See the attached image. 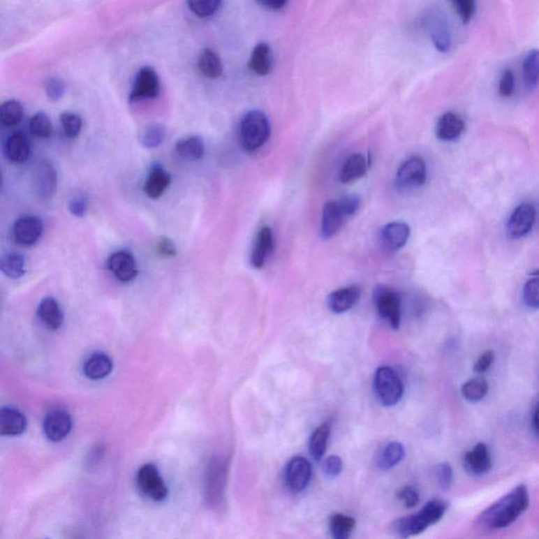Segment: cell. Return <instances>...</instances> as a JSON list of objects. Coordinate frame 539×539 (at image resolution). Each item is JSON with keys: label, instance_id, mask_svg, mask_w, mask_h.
Instances as JSON below:
<instances>
[{"label": "cell", "instance_id": "obj_48", "mask_svg": "<svg viewBox=\"0 0 539 539\" xmlns=\"http://www.w3.org/2000/svg\"><path fill=\"white\" fill-rule=\"evenodd\" d=\"M339 208L344 216L349 217L357 212L360 206V199L357 195H348L339 201Z\"/></svg>", "mask_w": 539, "mask_h": 539}, {"label": "cell", "instance_id": "obj_51", "mask_svg": "<svg viewBox=\"0 0 539 539\" xmlns=\"http://www.w3.org/2000/svg\"><path fill=\"white\" fill-rule=\"evenodd\" d=\"M495 360V353L492 350H488V351L484 352L480 357L476 360L475 364H474V371L476 373H485L492 367L493 362Z\"/></svg>", "mask_w": 539, "mask_h": 539}, {"label": "cell", "instance_id": "obj_2", "mask_svg": "<svg viewBox=\"0 0 539 539\" xmlns=\"http://www.w3.org/2000/svg\"><path fill=\"white\" fill-rule=\"evenodd\" d=\"M448 507V503L441 499L429 501L418 513L396 520L393 531L402 538L420 534L429 526L437 524L445 516Z\"/></svg>", "mask_w": 539, "mask_h": 539}, {"label": "cell", "instance_id": "obj_29", "mask_svg": "<svg viewBox=\"0 0 539 539\" xmlns=\"http://www.w3.org/2000/svg\"><path fill=\"white\" fill-rule=\"evenodd\" d=\"M198 69L202 75L210 80L221 77L223 71L221 57L212 49L202 50L198 58Z\"/></svg>", "mask_w": 539, "mask_h": 539}, {"label": "cell", "instance_id": "obj_10", "mask_svg": "<svg viewBox=\"0 0 539 539\" xmlns=\"http://www.w3.org/2000/svg\"><path fill=\"white\" fill-rule=\"evenodd\" d=\"M398 184L402 188H418L427 180V167L422 158L413 156L404 161L396 176Z\"/></svg>", "mask_w": 539, "mask_h": 539}, {"label": "cell", "instance_id": "obj_33", "mask_svg": "<svg viewBox=\"0 0 539 539\" xmlns=\"http://www.w3.org/2000/svg\"><path fill=\"white\" fill-rule=\"evenodd\" d=\"M0 269L10 279H20L26 274V260L20 253L11 252L3 255L0 261Z\"/></svg>", "mask_w": 539, "mask_h": 539}, {"label": "cell", "instance_id": "obj_9", "mask_svg": "<svg viewBox=\"0 0 539 539\" xmlns=\"http://www.w3.org/2000/svg\"><path fill=\"white\" fill-rule=\"evenodd\" d=\"M71 415L66 410L53 409L43 420V432L47 439L54 443L64 441L72 430Z\"/></svg>", "mask_w": 539, "mask_h": 539}, {"label": "cell", "instance_id": "obj_35", "mask_svg": "<svg viewBox=\"0 0 539 539\" xmlns=\"http://www.w3.org/2000/svg\"><path fill=\"white\" fill-rule=\"evenodd\" d=\"M355 519L343 514H335L330 519V532L335 539L349 538L355 528Z\"/></svg>", "mask_w": 539, "mask_h": 539}, {"label": "cell", "instance_id": "obj_41", "mask_svg": "<svg viewBox=\"0 0 539 539\" xmlns=\"http://www.w3.org/2000/svg\"><path fill=\"white\" fill-rule=\"evenodd\" d=\"M60 122L66 138L71 140L78 138L82 128V119L80 115L71 112H64L60 115Z\"/></svg>", "mask_w": 539, "mask_h": 539}, {"label": "cell", "instance_id": "obj_34", "mask_svg": "<svg viewBox=\"0 0 539 539\" xmlns=\"http://www.w3.org/2000/svg\"><path fill=\"white\" fill-rule=\"evenodd\" d=\"M524 80L526 88L533 90L539 84V50L528 52L522 62Z\"/></svg>", "mask_w": 539, "mask_h": 539}, {"label": "cell", "instance_id": "obj_11", "mask_svg": "<svg viewBox=\"0 0 539 539\" xmlns=\"http://www.w3.org/2000/svg\"><path fill=\"white\" fill-rule=\"evenodd\" d=\"M108 269L113 273L116 279L121 283H130L138 276L136 260L131 253L117 251L108 259Z\"/></svg>", "mask_w": 539, "mask_h": 539}, {"label": "cell", "instance_id": "obj_12", "mask_svg": "<svg viewBox=\"0 0 539 539\" xmlns=\"http://www.w3.org/2000/svg\"><path fill=\"white\" fill-rule=\"evenodd\" d=\"M535 209L532 205L524 204L519 205L514 210L508 221L507 233L510 237L513 239L524 237V235L532 229L533 223L535 221Z\"/></svg>", "mask_w": 539, "mask_h": 539}, {"label": "cell", "instance_id": "obj_53", "mask_svg": "<svg viewBox=\"0 0 539 539\" xmlns=\"http://www.w3.org/2000/svg\"><path fill=\"white\" fill-rule=\"evenodd\" d=\"M259 5L270 10H281L286 7L289 0H256Z\"/></svg>", "mask_w": 539, "mask_h": 539}, {"label": "cell", "instance_id": "obj_18", "mask_svg": "<svg viewBox=\"0 0 539 539\" xmlns=\"http://www.w3.org/2000/svg\"><path fill=\"white\" fill-rule=\"evenodd\" d=\"M26 416L16 408L5 407L0 410V434L17 436L26 431Z\"/></svg>", "mask_w": 539, "mask_h": 539}, {"label": "cell", "instance_id": "obj_37", "mask_svg": "<svg viewBox=\"0 0 539 539\" xmlns=\"http://www.w3.org/2000/svg\"><path fill=\"white\" fill-rule=\"evenodd\" d=\"M489 392V383L484 378L470 379L462 385V395L470 402H478L486 397Z\"/></svg>", "mask_w": 539, "mask_h": 539}, {"label": "cell", "instance_id": "obj_19", "mask_svg": "<svg viewBox=\"0 0 539 539\" xmlns=\"http://www.w3.org/2000/svg\"><path fill=\"white\" fill-rule=\"evenodd\" d=\"M343 212L339 208V201H329L323 207V219H321V237L330 239L339 233L343 226Z\"/></svg>", "mask_w": 539, "mask_h": 539}, {"label": "cell", "instance_id": "obj_27", "mask_svg": "<svg viewBox=\"0 0 539 539\" xmlns=\"http://www.w3.org/2000/svg\"><path fill=\"white\" fill-rule=\"evenodd\" d=\"M367 169H368V161L366 157L356 153L351 155L344 163L339 173V180L343 184L355 182L367 173Z\"/></svg>", "mask_w": 539, "mask_h": 539}, {"label": "cell", "instance_id": "obj_30", "mask_svg": "<svg viewBox=\"0 0 539 539\" xmlns=\"http://www.w3.org/2000/svg\"><path fill=\"white\" fill-rule=\"evenodd\" d=\"M176 153L184 161H196L202 158L205 155V142L198 136L180 140L175 145Z\"/></svg>", "mask_w": 539, "mask_h": 539}, {"label": "cell", "instance_id": "obj_8", "mask_svg": "<svg viewBox=\"0 0 539 539\" xmlns=\"http://www.w3.org/2000/svg\"><path fill=\"white\" fill-rule=\"evenodd\" d=\"M311 478L312 466L306 458L297 456L288 462L283 473V480L290 492L294 494L302 492L309 486Z\"/></svg>", "mask_w": 539, "mask_h": 539}, {"label": "cell", "instance_id": "obj_6", "mask_svg": "<svg viewBox=\"0 0 539 539\" xmlns=\"http://www.w3.org/2000/svg\"><path fill=\"white\" fill-rule=\"evenodd\" d=\"M136 485L140 492L151 501H165L169 494L158 468L152 464H145L138 470Z\"/></svg>", "mask_w": 539, "mask_h": 539}, {"label": "cell", "instance_id": "obj_24", "mask_svg": "<svg viewBox=\"0 0 539 539\" xmlns=\"http://www.w3.org/2000/svg\"><path fill=\"white\" fill-rule=\"evenodd\" d=\"M39 319L47 325L49 329L58 330L61 327L64 320V312L60 308L57 300L53 297L43 298L37 310Z\"/></svg>", "mask_w": 539, "mask_h": 539}, {"label": "cell", "instance_id": "obj_42", "mask_svg": "<svg viewBox=\"0 0 539 539\" xmlns=\"http://www.w3.org/2000/svg\"><path fill=\"white\" fill-rule=\"evenodd\" d=\"M522 300L528 308H539V277L526 281L522 291Z\"/></svg>", "mask_w": 539, "mask_h": 539}, {"label": "cell", "instance_id": "obj_54", "mask_svg": "<svg viewBox=\"0 0 539 539\" xmlns=\"http://www.w3.org/2000/svg\"><path fill=\"white\" fill-rule=\"evenodd\" d=\"M533 424H534L535 429L539 432V404L537 409L535 410L534 415H533Z\"/></svg>", "mask_w": 539, "mask_h": 539}, {"label": "cell", "instance_id": "obj_52", "mask_svg": "<svg viewBox=\"0 0 539 539\" xmlns=\"http://www.w3.org/2000/svg\"><path fill=\"white\" fill-rule=\"evenodd\" d=\"M156 251L163 257H174L177 254V248L170 238H159L156 244Z\"/></svg>", "mask_w": 539, "mask_h": 539}, {"label": "cell", "instance_id": "obj_13", "mask_svg": "<svg viewBox=\"0 0 539 539\" xmlns=\"http://www.w3.org/2000/svg\"><path fill=\"white\" fill-rule=\"evenodd\" d=\"M43 223L38 217H20L13 226V237L22 246H33L43 235Z\"/></svg>", "mask_w": 539, "mask_h": 539}, {"label": "cell", "instance_id": "obj_3", "mask_svg": "<svg viewBox=\"0 0 539 539\" xmlns=\"http://www.w3.org/2000/svg\"><path fill=\"white\" fill-rule=\"evenodd\" d=\"M271 126L267 115L261 111L248 112L240 120L238 138L242 148L246 152H255L269 140Z\"/></svg>", "mask_w": 539, "mask_h": 539}, {"label": "cell", "instance_id": "obj_49", "mask_svg": "<svg viewBox=\"0 0 539 539\" xmlns=\"http://www.w3.org/2000/svg\"><path fill=\"white\" fill-rule=\"evenodd\" d=\"M515 90V78L511 70H505L499 82V94L503 97L511 96Z\"/></svg>", "mask_w": 539, "mask_h": 539}, {"label": "cell", "instance_id": "obj_39", "mask_svg": "<svg viewBox=\"0 0 539 539\" xmlns=\"http://www.w3.org/2000/svg\"><path fill=\"white\" fill-rule=\"evenodd\" d=\"M29 128L35 138H49L53 133V124L45 112H38L32 116Z\"/></svg>", "mask_w": 539, "mask_h": 539}, {"label": "cell", "instance_id": "obj_45", "mask_svg": "<svg viewBox=\"0 0 539 539\" xmlns=\"http://www.w3.org/2000/svg\"><path fill=\"white\" fill-rule=\"evenodd\" d=\"M69 210L76 217L86 216L89 210V198L84 193L74 195L69 201Z\"/></svg>", "mask_w": 539, "mask_h": 539}, {"label": "cell", "instance_id": "obj_14", "mask_svg": "<svg viewBox=\"0 0 539 539\" xmlns=\"http://www.w3.org/2000/svg\"><path fill=\"white\" fill-rule=\"evenodd\" d=\"M57 172L50 161H41L35 168L34 189L40 198L50 199L57 189Z\"/></svg>", "mask_w": 539, "mask_h": 539}, {"label": "cell", "instance_id": "obj_7", "mask_svg": "<svg viewBox=\"0 0 539 539\" xmlns=\"http://www.w3.org/2000/svg\"><path fill=\"white\" fill-rule=\"evenodd\" d=\"M161 92V80L152 66H144L135 76L132 90L130 93L131 101H140L145 99L156 98Z\"/></svg>", "mask_w": 539, "mask_h": 539}, {"label": "cell", "instance_id": "obj_50", "mask_svg": "<svg viewBox=\"0 0 539 539\" xmlns=\"http://www.w3.org/2000/svg\"><path fill=\"white\" fill-rule=\"evenodd\" d=\"M397 496L406 508H414L420 503V494L413 487H406L401 489L398 492Z\"/></svg>", "mask_w": 539, "mask_h": 539}, {"label": "cell", "instance_id": "obj_38", "mask_svg": "<svg viewBox=\"0 0 539 539\" xmlns=\"http://www.w3.org/2000/svg\"><path fill=\"white\" fill-rule=\"evenodd\" d=\"M167 130L161 124H152L146 126L140 135V142L147 149H155L165 140Z\"/></svg>", "mask_w": 539, "mask_h": 539}, {"label": "cell", "instance_id": "obj_36", "mask_svg": "<svg viewBox=\"0 0 539 539\" xmlns=\"http://www.w3.org/2000/svg\"><path fill=\"white\" fill-rule=\"evenodd\" d=\"M24 117V107L15 99L5 101L0 107V121L5 126H17Z\"/></svg>", "mask_w": 539, "mask_h": 539}, {"label": "cell", "instance_id": "obj_44", "mask_svg": "<svg viewBox=\"0 0 539 539\" xmlns=\"http://www.w3.org/2000/svg\"><path fill=\"white\" fill-rule=\"evenodd\" d=\"M45 91L51 101H58L66 93L64 82L57 77H49L45 82Z\"/></svg>", "mask_w": 539, "mask_h": 539}, {"label": "cell", "instance_id": "obj_16", "mask_svg": "<svg viewBox=\"0 0 539 539\" xmlns=\"http://www.w3.org/2000/svg\"><path fill=\"white\" fill-rule=\"evenodd\" d=\"M411 230L404 223H390L381 229V242L383 248L395 252L404 248L409 240Z\"/></svg>", "mask_w": 539, "mask_h": 539}, {"label": "cell", "instance_id": "obj_15", "mask_svg": "<svg viewBox=\"0 0 539 539\" xmlns=\"http://www.w3.org/2000/svg\"><path fill=\"white\" fill-rule=\"evenodd\" d=\"M464 464V468L471 475L480 476L488 473L492 468V456L488 445L480 443L473 449L466 452Z\"/></svg>", "mask_w": 539, "mask_h": 539}, {"label": "cell", "instance_id": "obj_20", "mask_svg": "<svg viewBox=\"0 0 539 539\" xmlns=\"http://www.w3.org/2000/svg\"><path fill=\"white\" fill-rule=\"evenodd\" d=\"M274 246L272 230L263 227L259 230L251 254V263L255 269H260L265 265L267 257L272 253Z\"/></svg>", "mask_w": 539, "mask_h": 539}, {"label": "cell", "instance_id": "obj_1", "mask_svg": "<svg viewBox=\"0 0 539 539\" xmlns=\"http://www.w3.org/2000/svg\"><path fill=\"white\" fill-rule=\"evenodd\" d=\"M530 505V495L524 485L515 487L505 496L489 505L478 517V524L489 530H501L515 522Z\"/></svg>", "mask_w": 539, "mask_h": 539}, {"label": "cell", "instance_id": "obj_43", "mask_svg": "<svg viewBox=\"0 0 539 539\" xmlns=\"http://www.w3.org/2000/svg\"><path fill=\"white\" fill-rule=\"evenodd\" d=\"M460 20L468 24L475 13V0H452Z\"/></svg>", "mask_w": 539, "mask_h": 539}, {"label": "cell", "instance_id": "obj_26", "mask_svg": "<svg viewBox=\"0 0 539 539\" xmlns=\"http://www.w3.org/2000/svg\"><path fill=\"white\" fill-rule=\"evenodd\" d=\"M3 151L7 158L12 163H22L30 157L31 147L24 134L15 133L8 138Z\"/></svg>", "mask_w": 539, "mask_h": 539}, {"label": "cell", "instance_id": "obj_47", "mask_svg": "<svg viewBox=\"0 0 539 539\" xmlns=\"http://www.w3.org/2000/svg\"><path fill=\"white\" fill-rule=\"evenodd\" d=\"M323 473L330 478H336L343 471V460L339 456H330L323 460Z\"/></svg>", "mask_w": 539, "mask_h": 539}, {"label": "cell", "instance_id": "obj_31", "mask_svg": "<svg viewBox=\"0 0 539 539\" xmlns=\"http://www.w3.org/2000/svg\"><path fill=\"white\" fill-rule=\"evenodd\" d=\"M404 454H406V451H404V445L401 443H396V441L387 443L377 454V466L381 470H390V468L397 466L404 459Z\"/></svg>", "mask_w": 539, "mask_h": 539}, {"label": "cell", "instance_id": "obj_32", "mask_svg": "<svg viewBox=\"0 0 539 539\" xmlns=\"http://www.w3.org/2000/svg\"><path fill=\"white\" fill-rule=\"evenodd\" d=\"M330 434H331V426L329 424H323L311 435L309 449L313 459L316 462H320L325 456Z\"/></svg>", "mask_w": 539, "mask_h": 539}, {"label": "cell", "instance_id": "obj_4", "mask_svg": "<svg viewBox=\"0 0 539 539\" xmlns=\"http://www.w3.org/2000/svg\"><path fill=\"white\" fill-rule=\"evenodd\" d=\"M374 390L379 401L385 407H392L401 399L404 385L396 371L385 366L375 373Z\"/></svg>", "mask_w": 539, "mask_h": 539}, {"label": "cell", "instance_id": "obj_25", "mask_svg": "<svg viewBox=\"0 0 539 539\" xmlns=\"http://www.w3.org/2000/svg\"><path fill=\"white\" fill-rule=\"evenodd\" d=\"M113 362L107 354L96 352L84 362V373L86 377L92 381L105 378L111 373Z\"/></svg>", "mask_w": 539, "mask_h": 539}, {"label": "cell", "instance_id": "obj_17", "mask_svg": "<svg viewBox=\"0 0 539 539\" xmlns=\"http://www.w3.org/2000/svg\"><path fill=\"white\" fill-rule=\"evenodd\" d=\"M360 295H362V291L357 286H350V287L336 290L327 297V307L332 312L341 314L351 310L360 300Z\"/></svg>", "mask_w": 539, "mask_h": 539}, {"label": "cell", "instance_id": "obj_21", "mask_svg": "<svg viewBox=\"0 0 539 539\" xmlns=\"http://www.w3.org/2000/svg\"><path fill=\"white\" fill-rule=\"evenodd\" d=\"M171 184V175L161 165H153L144 184V192L149 198L158 199Z\"/></svg>", "mask_w": 539, "mask_h": 539}, {"label": "cell", "instance_id": "obj_46", "mask_svg": "<svg viewBox=\"0 0 539 539\" xmlns=\"http://www.w3.org/2000/svg\"><path fill=\"white\" fill-rule=\"evenodd\" d=\"M436 478L441 488L448 490L453 484V468L448 462H443L437 466Z\"/></svg>", "mask_w": 539, "mask_h": 539}, {"label": "cell", "instance_id": "obj_40", "mask_svg": "<svg viewBox=\"0 0 539 539\" xmlns=\"http://www.w3.org/2000/svg\"><path fill=\"white\" fill-rule=\"evenodd\" d=\"M223 0H186L191 11L198 17L206 18L214 15L221 8Z\"/></svg>", "mask_w": 539, "mask_h": 539}, {"label": "cell", "instance_id": "obj_22", "mask_svg": "<svg viewBox=\"0 0 539 539\" xmlns=\"http://www.w3.org/2000/svg\"><path fill=\"white\" fill-rule=\"evenodd\" d=\"M464 130V119L458 114L447 112L441 116L437 122L436 135L443 142H452L460 138Z\"/></svg>", "mask_w": 539, "mask_h": 539}, {"label": "cell", "instance_id": "obj_5", "mask_svg": "<svg viewBox=\"0 0 539 539\" xmlns=\"http://www.w3.org/2000/svg\"><path fill=\"white\" fill-rule=\"evenodd\" d=\"M375 308L383 320L397 330L401 320V300L399 294L387 286H377L373 294Z\"/></svg>", "mask_w": 539, "mask_h": 539}, {"label": "cell", "instance_id": "obj_23", "mask_svg": "<svg viewBox=\"0 0 539 539\" xmlns=\"http://www.w3.org/2000/svg\"><path fill=\"white\" fill-rule=\"evenodd\" d=\"M429 30L433 43L438 51L448 52L451 47V33L445 17L435 13L429 18Z\"/></svg>", "mask_w": 539, "mask_h": 539}, {"label": "cell", "instance_id": "obj_28", "mask_svg": "<svg viewBox=\"0 0 539 539\" xmlns=\"http://www.w3.org/2000/svg\"><path fill=\"white\" fill-rule=\"evenodd\" d=\"M250 69L257 75L265 76L272 69L271 50L267 43H261L255 47L249 62Z\"/></svg>", "mask_w": 539, "mask_h": 539}]
</instances>
